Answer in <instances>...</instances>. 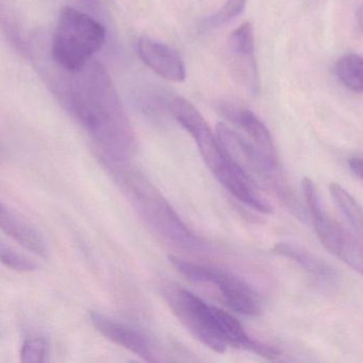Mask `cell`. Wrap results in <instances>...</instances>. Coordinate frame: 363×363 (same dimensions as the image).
I'll list each match as a JSON object with an SVG mask.
<instances>
[{
  "label": "cell",
  "mask_w": 363,
  "mask_h": 363,
  "mask_svg": "<svg viewBox=\"0 0 363 363\" xmlns=\"http://www.w3.org/2000/svg\"><path fill=\"white\" fill-rule=\"evenodd\" d=\"M65 105L93 140L101 161L129 163L137 150L135 131L109 74L91 60L75 73H67Z\"/></svg>",
  "instance_id": "obj_1"
},
{
  "label": "cell",
  "mask_w": 363,
  "mask_h": 363,
  "mask_svg": "<svg viewBox=\"0 0 363 363\" xmlns=\"http://www.w3.org/2000/svg\"><path fill=\"white\" fill-rule=\"evenodd\" d=\"M164 297L184 328L213 352H225L231 347L255 352L267 359L279 356L277 348L250 337L229 312L209 305L190 291L169 288Z\"/></svg>",
  "instance_id": "obj_2"
},
{
  "label": "cell",
  "mask_w": 363,
  "mask_h": 363,
  "mask_svg": "<svg viewBox=\"0 0 363 363\" xmlns=\"http://www.w3.org/2000/svg\"><path fill=\"white\" fill-rule=\"evenodd\" d=\"M144 224L161 241L182 250H197L201 241L186 224L160 191L127 163L101 161Z\"/></svg>",
  "instance_id": "obj_3"
},
{
  "label": "cell",
  "mask_w": 363,
  "mask_h": 363,
  "mask_svg": "<svg viewBox=\"0 0 363 363\" xmlns=\"http://www.w3.org/2000/svg\"><path fill=\"white\" fill-rule=\"evenodd\" d=\"M169 111L194 139L203 162L220 184L241 203L262 213L269 211V205L259 196L254 182L223 147L196 107L184 97H175L169 103Z\"/></svg>",
  "instance_id": "obj_4"
},
{
  "label": "cell",
  "mask_w": 363,
  "mask_h": 363,
  "mask_svg": "<svg viewBox=\"0 0 363 363\" xmlns=\"http://www.w3.org/2000/svg\"><path fill=\"white\" fill-rule=\"evenodd\" d=\"M105 40V27L101 23L75 8L65 7L59 14L50 54L59 69L75 73L92 60Z\"/></svg>",
  "instance_id": "obj_5"
},
{
  "label": "cell",
  "mask_w": 363,
  "mask_h": 363,
  "mask_svg": "<svg viewBox=\"0 0 363 363\" xmlns=\"http://www.w3.org/2000/svg\"><path fill=\"white\" fill-rule=\"evenodd\" d=\"M303 190L306 203L311 214L314 230L324 247L350 269L361 274L363 269V250L361 237L344 228L326 212L310 178H303Z\"/></svg>",
  "instance_id": "obj_6"
},
{
  "label": "cell",
  "mask_w": 363,
  "mask_h": 363,
  "mask_svg": "<svg viewBox=\"0 0 363 363\" xmlns=\"http://www.w3.org/2000/svg\"><path fill=\"white\" fill-rule=\"evenodd\" d=\"M169 260L182 276L191 281L214 286L224 303L233 311L246 316H257L262 312L260 297L241 278L229 272L191 262L179 257L169 256Z\"/></svg>",
  "instance_id": "obj_7"
},
{
  "label": "cell",
  "mask_w": 363,
  "mask_h": 363,
  "mask_svg": "<svg viewBox=\"0 0 363 363\" xmlns=\"http://www.w3.org/2000/svg\"><path fill=\"white\" fill-rule=\"evenodd\" d=\"M220 113L243 131L244 137L252 143L263 160L269 164L280 167L271 133L254 112L241 106L226 103L220 106Z\"/></svg>",
  "instance_id": "obj_8"
},
{
  "label": "cell",
  "mask_w": 363,
  "mask_h": 363,
  "mask_svg": "<svg viewBox=\"0 0 363 363\" xmlns=\"http://www.w3.org/2000/svg\"><path fill=\"white\" fill-rule=\"evenodd\" d=\"M138 54L144 65L163 79L173 82H182L186 79L184 60L167 44L148 35H142L138 41Z\"/></svg>",
  "instance_id": "obj_9"
},
{
  "label": "cell",
  "mask_w": 363,
  "mask_h": 363,
  "mask_svg": "<svg viewBox=\"0 0 363 363\" xmlns=\"http://www.w3.org/2000/svg\"><path fill=\"white\" fill-rule=\"evenodd\" d=\"M228 52L235 63V71L243 80L250 94L260 92L258 67L255 58L254 29L250 23L238 27L228 39Z\"/></svg>",
  "instance_id": "obj_10"
},
{
  "label": "cell",
  "mask_w": 363,
  "mask_h": 363,
  "mask_svg": "<svg viewBox=\"0 0 363 363\" xmlns=\"http://www.w3.org/2000/svg\"><path fill=\"white\" fill-rule=\"evenodd\" d=\"M91 322L104 337L113 343L126 348L129 352H133L148 362L157 361L150 340L137 329L116 322L97 312L91 313Z\"/></svg>",
  "instance_id": "obj_11"
},
{
  "label": "cell",
  "mask_w": 363,
  "mask_h": 363,
  "mask_svg": "<svg viewBox=\"0 0 363 363\" xmlns=\"http://www.w3.org/2000/svg\"><path fill=\"white\" fill-rule=\"evenodd\" d=\"M272 252L278 256L290 259L293 262L298 264V267H301L310 277L320 284L330 286L337 280V272L333 267L322 259L306 252L303 248L288 243H279L274 246Z\"/></svg>",
  "instance_id": "obj_12"
},
{
  "label": "cell",
  "mask_w": 363,
  "mask_h": 363,
  "mask_svg": "<svg viewBox=\"0 0 363 363\" xmlns=\"http://www.w3.org/2000/svg\"><path fill=\"white\" fill-rule=\"evenodd\" d=\"M0 229L23 247L39 256H45L48 250L41 235L18 218L13 211L0 201Z\"/></svg>",
  "instance_id": "obj_13"
},
{
  "label": "cell",
  "mask_w": 363,
  "mask_h": 363,
  "mask_svg": "<svg viewBox=\"0 0 363 363\" xmlns=\"http://www.w3.org/2000/svg\"><path fill=\"white\" fill-rule=\"evenodd\" d=\"M331 197L354 233L362 238V211L356 199L339 184H329Z\"/></svg>",
  "instance_id": "obj_14"
},
{
  "label": "cell",
  "mask_w": 363,
  "mask_h": 363,
  "mask_svg": "<svg viewBox=\"0 0 363 363\" xmlns=\"http://www.w3.org/2000/svg\"><path fill=\"white\" fill-rule=\"evenodd\" d=\"M337 79L352 92L361 94L363 91V60L359 55L347 54L335 63Z\"/></svg>",
  "instance_id": "obj_15"
},
{
  "label": "cell",
  "mask_w": 363,
  "mask_h": 363,
  "mask_svg": "<svg viewBox=\"0 0 363 363\" xmlns=\"http://www.w3.org/2000/svg\"><path fill=\"white\" fill-rule=\"evenodd\" d=\"M246 1L247 0H226L218 12L203 21L206 28H216L230 22L243 12Z\"/></svg>",
  "instance_id": "obj_16"
},
{
  "label": "cell",
  "mask_w": 363,
  "mask_h": 363,
  "mask_svg": "<svg viewBox=\"0 0 363 363\" xmlns=\"http://www.w3.org/2000/svg\"><path fill=\"white\" fill-rule=\"evenodd\" d=\"M0 262L9 269L20 273L35 271L37 265L24 255L18 254L13 248L0 241Z\"/></svg>",
  "instance_id": "obj_17"
},
{
  "label": "cell",
  "mask_w": 363,
  "mask_h": 363,
  "mask_svg": "<svg viewBox=\"0 0 363 363\" xmlns=\"http://www.w3.org/2000/svg\"><path fill=\"white\" fill-rule=\"evenodd\" d=\"M48 344L42 337H33L23 344L21 361L25 363H43L48 360Z\"/></svg>",
  "instance_id": "obj_18"
},
{
  "label": "cell",
  "mask_w": 363,
  "mask_h": 363,
  "mask_svg": "<svg viewBox=\"0 0 363 363\" xmlns=\"http://www.w3.org/2000/svg\"><path fill=\"white\" fill-rule=\"evenodd\" d=\"M348 167L356 177L362 179V158L361 156H352L348 160Z\"/></svg>",
  "instance_id": "obj_19"
}]
</instances>
